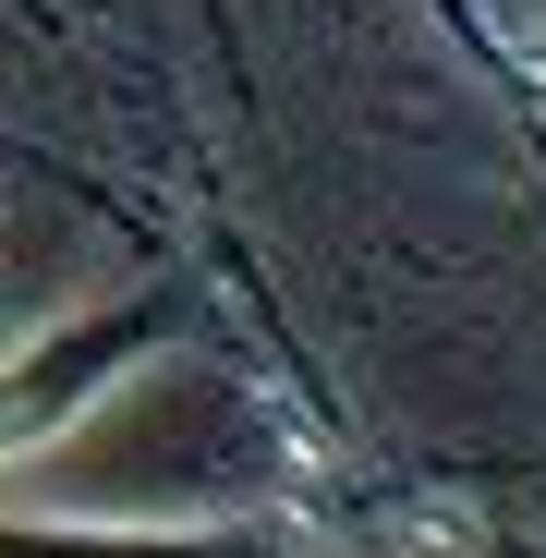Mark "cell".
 <instances>
[{
    "label": "cell",
    "mask_w": 546,
    "mask_h": 558,
    "mask_svg": "<svg viewBox=\"0 0 546 558\" xmlns=\"http://www.w3.org/2000/svg\"><path fill=\"white\" fill-rule=\"evenodd\" d=\"M13 437H25V413H13V377H0V449H13Z\"/></svg>",
    "instance_id": "cell-1"
},
{
    "label": "cell",
    "mask_w": 546,
    "mask_h": 558,
    "mask_svg": "<svg viewBox=\"0 0 546 558\" xmlns=\"http://www.w3.org/2000/svg\"><path fill=\"white\" fill-rule=\"evenodd\" d=\"M534 73H546V25H534Z\"/></svg>",
    "instance_id": "cell-2"
}]
</instances>
